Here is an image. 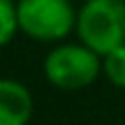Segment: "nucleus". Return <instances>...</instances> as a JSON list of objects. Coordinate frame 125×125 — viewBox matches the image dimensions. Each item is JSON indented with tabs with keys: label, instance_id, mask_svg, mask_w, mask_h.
I'll return each mask as SVG.
<instances>
[{
	"label": "nucleus",
	"instance_id": "nucleus-1",
	"mask_svg": "<svg viewBox=\"0 0 125 125\" xmlns=\"http://www.w3.org/2000/svg\"><path fill=\"white\" fill-rule=\"evenodd\" d=\"M76 37L95 53L125 44V0H86L76 12Z\"/></svg>",
	"mask_w": 125,
	"mask_h": 125
},
{
	"label": "nucleus",
	"instance_id": "nucleus-2",
	"mask_svg": "<svg viewBox=\"0 0 125 125\" xmlns=\"http://www.w3.org/2000/svg\"><path fill=\"white\" fill-rule=\"evenodd\" d=\"M102 72V56L86 44H58L44 58V76L60 90L88 88Z\"/></svg>",
	"mask_w": 125,
	"mask_h": 125
},
{
	"label": "nucleus",
	"instance_id": "nucleus-3",
	"mask_svg": "<svg viewBox=\"0 0 125 125\" xmlns=\"http://www.w3.org/2000/svg\"><path fill=\"white\" fill-rule=\"evenodd\" d=\"M21 32L37 42H60L76 30V9L70 0H16Z\"/></svg>",
	"mask_w": 125,
	"mask_h": 125
},
{
	"label": "nucleus",
	"instance_id": "nucleus-4",
	"mask_svg": "<svg viewBox=\"0 0 125 125\" xmlns=\"http://www.w3.org/2000/svg\"><path fill=\"white\" fill-rule=\"evenodd\" d=\"M32 118V95L21 81L0 79V125H28Z\"/></svg>",
	"mask_w": 125,
	"mask_h": 125
},
{
	"label": "nucleus",
	"instance_id": "nucleus-5",
	"mask_svg": "<svg viewBox=\"0 0 125 125\" xmlns=\"http://www.w3.org/2000/svg\"><path fill=\"white\" fill-rule=\"evenodd\" d=\"M21 30L19 9L14 0H0V46H7Z\"/></svg>",
	"mask_w": 125,
	"mask_h": 125
},
{
	"label": "nucleus",
	"instance_id": "nucleus-6",
	"mask_svg": "<svg viewBox=\"0 0 125 125\" xmlns=\"http://www.w3.org/2000/svg\"><path fill=\"white\" fill-rule=\"evenodd\" d=\"M102 72L116 88H125V44L102 56Z\"/></svg>",
	"mask_w": 125,
	"mask_h": 125
},
{
	"label": "nucleus",
	"instance_id": "nucleus-7",
	"mask_svg": "<svg viewBox=\"0 0 125 125\" xmlns=\"http://www.w3.org/2000/svg\"><path fill=\"white\" fill-rule=\"evenodd\" d=\"M83 2H86V0H83Z\"/></svg>",
	"mask_w": 125,
	"mask_h": 125
}]
</instances>
